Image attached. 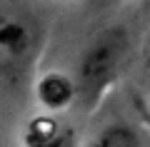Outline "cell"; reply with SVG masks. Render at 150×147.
I'll use <instances>...</instances> for the list:
<instances>
[{"instance_id":"cell-1","label":"cell","mask_w":150,"mask_h":147,"mask_svg":"<svg viewBox=\"0 0 150 147\" xmlns=\"http://www.w3.org/2000/svg\"><path fill=\"white\" fill-rule=\"evenodd\" d=\"M133 55V35L123 25L95 32L83 47L75 70V100L83 110H95L125 72Z\"/></svg>"},{"instance_id":"cell-2","label":"cell","mask_w":150,"mask_h":147,"mask_svg":"<svg viewBox=\"0 0 150 147\" xmlns=\"http://www.w3.org/2000/svg\"><path fill=\"white\" fill-rule=\"evenodd\" d=\"M43 45V18L20 3H0V80L15 85L28 77Z\"/></svg>"},{"instance_id":"cell-3","label":"cell","mask_w":150,"mask_h":147,"mask_svg":"<svg viewBox=\"0 0 150 147\" xmlns=\"http://www.w3.org/2000/svg\"><path fill=\"white\" fill-rule=\"evenodd\" d=\"M38 102L48 110H63L75 100V87L73 80L63 72H48L35 82Z\"/></svg>"},{"instance_id":"cell-4","label":"cell","mask_w":150,"mask_h":147,"mask_svg":"<svg viewBox=\"0 0 150 147\" xmlns=\"http://www.w3.org/2000/svg\"><path fill=\"white\" fill-rule=\"evenodd\" d=\"M70 132L55 117H35L25 130V147H73Z\"/></svg>"},{"instance_id":"cell-5","label":"cell","mask_w":150,"mask_h":147,"mask_svg":"<svg viewBox=\"0 0 150 147\" xmlns=\"http://www.w3.org/2000/svg\"><path fill=\"white\" fill-rule=\"evenodd\" d=\"M85 147H145L140 132L135 130L130 122H110V125L100 127Z\"/></svg>"}]
</instances>
